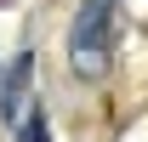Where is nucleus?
I'll use <instances>...</instances> for the list:
<instances>
[{"label": "nucleus", "instance_id": "f257e3e1", "mask_svg": "<svg viewBox=\"0 0 148 142\" xmlns=\"http://www.w3.org/2000/svg\"><path fill=\"white\" fill-rule=\"evenodd\" d=\"M114 29H120V0H80L69 23V68L80 80H103L114 57Z\"/></svg>", "mask_w": 148, "mask_h": 142}, {"label": "nucleus", "instance_id": "f03ea898", "mask_svg": "<svg viewBox=\"0 0 148 142\" xmlns=\"http://www.w3.org/2000/svg\"><path fill=\"white\" fill-rule=\"evenodd\" d=\"M29 68H34V57L17 51V57H12V68L0 74V119H6V125L23 114V97H29Z\"/></svg>", "mask_w": 148, "mask_h": 142}, {"label": "nucleus", "instance_id": "7ed1b4c3", "mask_svg": "<svg viewBox=\"0 0 148 142\" xmlns=\"http://www.w3.org/2000/svg\"><path fill=\"white\" fill-rule=\"evenodd\" d=\"M12 131H17V142H51V131H46V108H40V102H23V114L12 119Z\"/></svg>", "mask_w": 148, "mask_h": 142}, {"label": "nucleus", "instance_id": "20e7f679", "mask_svg": "<svg viewBox=\"0 0 148 142\" xmlns=\"http://www.w3.org/2000/svg\"><path fill=\"white\" fill-rule=\"evenodd\" d=\"M0 6H6V0H0Z\"/></svg>", "mask_w": 148, "mask_h": 142}]
</instances>
